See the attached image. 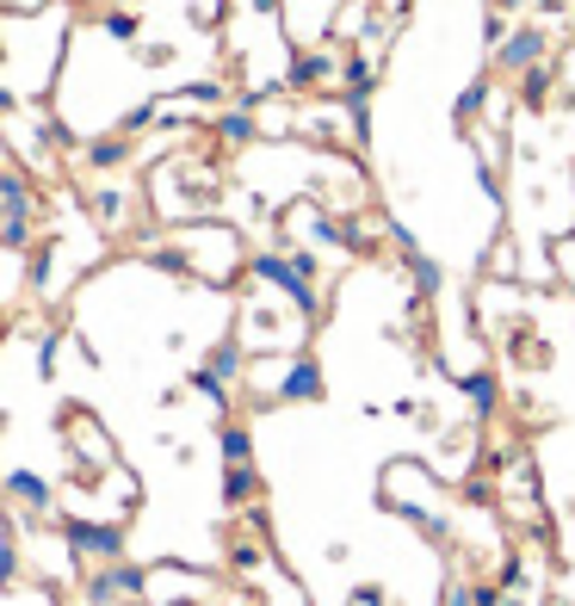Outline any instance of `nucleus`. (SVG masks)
<instances>
[{
    "mask_svg": "<svg viewBox=\"0 0 575 606\" xmlns=\"http://www.w3.org/2000/svg\"><path fill=\"white\" fill-rule=\"evenodd\" d=\"M248 279H260V285H273V291L285 297V304H291L297 316H304V322H316V316H322V291H316V273H322V266H316V254L310 248H291V254H248Z\"/></svg>",
    "mask_w": 575,
    "mask_h": 606,
    "instance_id": "f257e3e1",
    "label": "nucleus"
},
{
    "mask_svg": "<svg viewBox=\"0 0 575 606\" xmlns=\"http://www.w3.org/2000/svg\"><path fill=\"white\" fill-rule=\"evenodd\" d=\"M32 180L19 168L0 173V242H7V254H25L32 248Z\"/></svg>",
    "mask_w": 575,
    "mask_h": 606,
    "instance_id": "f03ea898",
    "label": "nucleus"
},
{
    "mask_svg": "<svg viewBox=\"0 0 575 606\" xmlns=\"http://www.w3.org/2000/svg\"><path fill=\"white\" fill-rule=\"evenodd\" d=\"M63 539H68V557L75 563H118L125 557V532H118V520H87V513H75Z\"/></svg>",
    "mask_w": 575,
    "mask_h": 606,
    "instance_id": "7ed1b4c3",
    "label": "nucleus"
},
{
    "mask_svg": "<svg viewBox=\"0 0 575 606\" xmlns=\"http://www.w3.org/2000/svg\"><path fill=\"white\" fill-rule=\"evenodd\" d=\"M87 606H125V600H137V594H149V575L137 570V563H99V570H87Z\"/></svg>",
    "mask_w": 575,
    "mask_h": 606,
    "instance_id": "20e7f679",
    "label": "nucleus"
},
{
    "mask_svg": "<svg viewBox=\"0 0 575 606\" xmlns=\"http://www.w3.org/2000/svg\"><path fill=\"white\" fill-rule=\"evenodd\" d=\"M551 63V25H513L496 44V68L501 75H526V68Z\"/></svg>",
    "mask_w": 575,
    "mask_h": 606,
    "instance_id": "39448f33",
    "label": "nucleus"
},
{
    "mask_svg": "<svg viewBox=\"0 0 575 606\" xmlns=\"http://www.w3.org/2000/svg\"><path fill=\"white\" fill-rule=\"evenodd\" d=\"M273 396H279V403H322V365H316L310 353H285Z\"/></svg>",
    "mask_w": 575,
    "mask_h": 606,
    "instance_id": "423d86ee",
    "label": "nucleus"
},
{
    "mask_svg": "<svg viewBox=\"0 0 575 606\" xmlns=\"http://www.w3.org/2000/svg\"><path fill=\"white\" fill-rule=\"evenodd\" d=\"M7 501L25 513H56V496H50V482L38 477V470H13L7 477Z\"/></svg>",
    "mask_w": 575,
    "mask_h": 606,
    "instance_id": "0eeeda50",
    "label": "nucleus"
},
{
    "mask_svg": "<svg viewBox=\"0 0 575 606\" xmlns=\"http://www.w3.org/2000/svg\"><path fill=\"white\" fill-rule=\"evenodd\" d=\"M204 372L217 378L223 390L242 384V378L254 372V365H248V341H217V347H211V359H204Z\"/></svg>",
    "mask_w": 575,
    "mask_h": 606,
    "instance_id": "6e6552de",
    "label": "nucleus"
},
{
    "mask_svg": "<svg viewBox=\"0 0 575 606\" xmlns=\"http://www.w3.org/2000/svg\"><path fill=\"white\" fill-rule=\"evenodd\" d=\"M334 75H347V63H334L328 50H304L291 63V87H322V81H334Z\"/></svg>",
    "mask_w": 575,
    "mask_h": 606,
    "instance_id": "1a4fd4ad",
    "label": "nucleus"
},
{
    "mask_svg": "<svg viewBox=\"0 0 575 606\" xmlns=\"http://www.w3.org/2000/svg\"><path fill=\"white\" fill-rule=\"evenodd\" d=\"M130 161V137H94L87 142V168L111 173V168H125Z\"/></svg>",
    "mask_w": 575,
    "mask_h": 606,
    "instance_id": "9d476101",
    "label": "nucleus"
},
{
    "mask_svg": "<svg viewBox=\"0 0 575 606\" xmlns=\"http://www.w3.org/2000/svg\"><path fill=\"white\" fill-rule=\"evenodd\" d=\"M217 137L230 142V149H242V142L260 137V125H254V111H248V106H235V111H223V118H217Z\"/></svg>",
    "mask_w": 575,
    "mask_h": 606,
    "instance_id": "9b49d317",
    "label": "nucleus"
},
{
    "mask_svg": "<svg viewBox=\"0 0 575 606\" xmlns=\"http://www.w3.org/2000/svg\"><path fill=\"white\" fill-rule=\"evenodd\" d=\"M465 396H470V408H477V415H496V403H501L496 372H470L465 378Z\"/></svg>",
    "mask_w": 575,
    "mask_h": 606,
    "instance_id": "f8f14e48",
    "label": "nucleus"
},
{
    "mask_svg": "<svg viewBox=\"0 0 575 606\" xmlns=\"http://www.w3.org/2000/svg\"><path fill=\"white\" fill-rule=\"evenodd\" d=\"M99 32H106L111 44H130V38L142 32V19L130 13V7H106V13H99Z\"/></svg>",
    "mask_w": 575,
    "mask_h": 606,
    "instance_id": "ddd939ff",
    "label": "nucleus"
},
{
    "mask_svg": "<svg viewBox=\"0 0 575 606\" xmlns=\"http://www.w3.org/2000/svg\"><path fill=\"white\" fill-rule=\"evenodd\" d=\"M223 465H254V434L242 427V421L223 427Z\"/></svg>",
    "mask_w": 575,
    "mask_h": 606,
    "instance_id": "4468645a",
    "label": "nucleus"
},
{
    "mask_svg": "<svg viewBox=\"0 0 575 606\" xmlns=\"http://www.w3.org/2000/svg\"><path fill=\"white\" fill-rule=\"evenodd\" d=\"M544 99H551V63H544V68H526V75H520V106L539 111Z\"/></svg>",
    "mask_w": 575,
    "mask_h": 606,
    "instance_id": "2eb2a0df",
    "label": "nucleus"
},
{
    "mask_svg": "<svg viewBox=\"0 0 575 606\" xmlns=\"http://www.w3.org/2000/svg\"><path fill=\"white\" fill-rule=\"evenodd\" d=\"M408 273H415V285L427 297H439V285H446V273H439V261H427V254H408Z\"/></svg>",
    "mask_w": 575,
    "mask_h": 606,
    "instance_id": "dca6fc26",
    "label": "nucleus"
},
{
    "mask_svg": "<svg viewBox=\"0 0 575 606\" xmlns=\"http://www.w3.org/2000/svg\"><path fill=\"white\" fill-rule=\"evenodd\" d=\"M94 217H99V223H125V192H118V187H99V192H94Z\"/></svg>",
    "mask_w": 575,
    "mask_h": 606,
    "instance_id": "f3484780",
    "label": "nucleus"
},
{
    "mask_svg": "<svg viewBox=\"0 0 575 606\" xmlns=\"http://www.w3.org/2000/svg\"><path fill=\"white\" fill-rule=\"evenodd\" d=\"M223 496H230V501H248V496H254V465H230V477H223Z\"/></svg>",
    "mask_w": 575,
    "mask_h": 606,
    "instance_id": "a211bd4d",
    "label": "nucleus"
},
{
    "mask_svg": "<svg viewBox=\"0 0 575 606\" xmlns=\"http://www.w3.org/2000/svg\"><path fill=\"white\" fill-rule=\"evenodd\" d=\"M439 606H477V594H470L465 582H458V575H451L446 588H439Z\"/></svg>",
    "mask_w": 575,
    "mask_h": 606,
    "instance_id": "6ab92c4d",
    "label": "nucleus"
},
{
    "mask_svg": "<svg viewBox=\"0 0 575 606\" xmlns=\"http://www.w3.org/2000/svg\"><path fill=\"white\" fill-rule=\"evenodd\" d=\"M482 99H489V87H482V81H477V87H465V99H458V118H465V125L482 111Z\"/></svg>",
    "mask_w": 575,
    "mask_h": 606,
    "instance_id": "aec40b11",
    "label": "nucleus"
},
{
    "mask_svg": "<svg viewBox=\"0 0 575 606\" xmlns=\"http://www.w3.org/2000/svg\"><path fill=\"white\" fill-rule=\"evenodd\" d=\"M557 266H563V279L575 285V235H569V242H557Z\"/></svg>",
    "mask_w": 575,
    "mask_h": 606,
    "instance_id": "412c9836",
    "label": "nucleus"
},
{
    "mask_svg": "<svg viewBox=\"0 0 575 606\" xmlns=\"http://www.w3.org/2000/svg\"><path fill=\"white\" fill-rule=\"evenodd\" d=\"M353 606H377V588H359V594H353Z\"/></svg>",
    "mask_w": 575,
    "mask_h": 606,
    "instance_id": "4be33fe9",
    "label": "nucleus"
},
{
    "mask_svg": "<svg viewBox=\"0 0 575 606\" xmlns=\"http://www.w3.org/2000/svg\"><path fill=\"white\" fill-rule=\"evenodd\" d=\"M390 7H396V13H408V0H390Z\"/></svg>",
    "mask_w": 575,
    "mask_h": 606,
    "instance_id": "5701e85b",
    "label": "nucleus"
}]
</instances>
